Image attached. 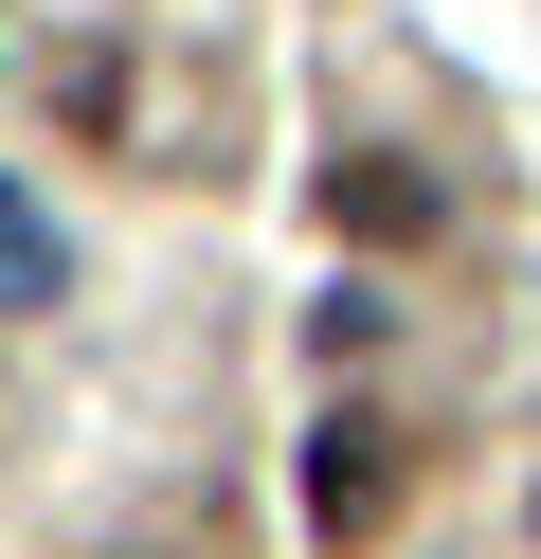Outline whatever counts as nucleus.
Listing matches in <instances>:
<instances>
[{"label":"nucleus","instance_id":"obj_1","mask_svg":"<svg viewBox=\"0 0 541 559\" xmlns=\"http://www.w3.org/2000/svg\"><path fill=\"white\" fill-rule=\"evenodd\" d=\"M307 506H325V523H379V506H397V451L361 433V415H343V433L307 451Z\"/></svg>","mask_w":541,"mask_h":559},{"label":"nucleus","instance_id":"obj_2","mask_svg":"<svg viewBox=\"0 0 541 559\" xmlns=\"http://www.w3.org/2000/svg\"><path fill=\"white\" fill-rule=\"evenodd\" d=\"M0 307H55V217L0 181Z\"/></svg>","mask_w":541,"mask_h":559}]
</instances>
